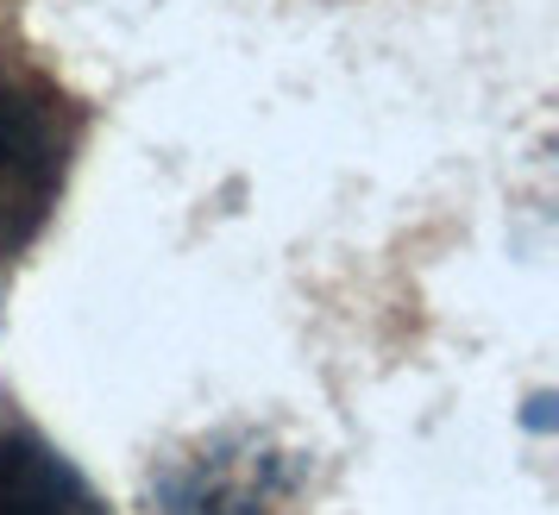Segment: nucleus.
Instances as JSON below:
<instances>
[{"label": "nucleus", "instance_id": "1", "mask_svg": "<svg viewBox=\"0 0 559 515\" xmlns=\"http://www.w3.org/2000/svg\"><path fill=\"white\" fill-rule=\"evenodd\" d=\"M88 139V107L32 51L13 13L0 20V289L45 239Z\"/></svg>", "mask_w": 559, "mask_h": 515}, {"label": "nucleus", "instance_id": "2", "mask_svg": "<svg viewBox=\"0 0 559 515\" xmlns=\"http://www.w3.org/2000/svg\"><path fill=\"white\" fill-rule=\"evenodd\" d=\"M145 515H308V459L264 428H214L145 478Z\"/></svg>", "mask_w": 559, "mask_h": 515}, {"label": "nucleus", "instance_id": "3", "mask_svg": "<svg viewBox=\"0 0 559 515\" xmlns=\"http://www.w3.org/2000/svg\"><path fill=\"white\" fill-rule=\"evenodd\" d=\"M0 515H114L63 446L0 396Z\"/></svg>", "mask_w": 559, "mask_h": 515}]
</instances>
